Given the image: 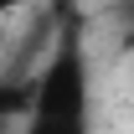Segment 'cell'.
Wrapping results in <instances>:
<instances>
[{
	"mask_svg": "<svg viewBox=\"0 0 134 134\" xmlns=\"http://www.w3.org/2000/svg\"><path fill=\"white\" fill-rule=\"evenodd\" d=\"M88 103H93L88 52H83V36L67 31V36H57L52 57L31 77V108H26V119H36V124H88Z\"/></svg>",
	"mask_w": 134,
	"mask_h": 134,
	"instance_id": "cell-1",
	"label": "cell"
},
{
	"mask_svg": "<svg viewBox=\"0 0 134 134\" xmlns=\"http://www.w3.org/2000/svg\"><path fill=\"white\" fill-rule=\"evenodd\" d=\"M16 134H93V124H36V119H21Z\"/></svg>",
	"mask_w": 134,
	"mask_h": 134,
	"instance_id": "cell-2",
	"label": "cell"
}]
</instances>
